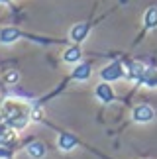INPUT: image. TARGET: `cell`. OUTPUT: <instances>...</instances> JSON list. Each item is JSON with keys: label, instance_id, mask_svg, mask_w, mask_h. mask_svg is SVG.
Listing matches in <instances>:
<instances>
[{"label": "cell", "instance_id": "cell-7", "mask_svg": "<svg viewBox=\"0 0 157 159\" xmlns=\"http://www.w3.org/2000/svg\"><path fill=\"white\" fill-rule=\"evenodd\" d=\"M88 30H90L88 24H78V26H75L73 30H71V39L77 41V43H81L83 39H87Z\"/></svg>", "mask_w": 157, "mask_h": 159}, {"label": "cell", "instance_id": "cell-3", "mask_svg": "<svg viewBox=\"0 0 157 159\" xmlns=\"http://www.w3.org/2000/svg\"><path fill=\"white\" fill-rule=\"evenodd\" d=\"M94 96L98 98L100 102H104V104H110V102H114V90H112V87L108 83H100L98 87L94 89Z\"/></svg>", "mask_w": 157, "mask_h": 159}, {"label": "cell", "instance_id": "cell-13", "mask_svg": "<svg viewBox=\"0 0 157 159\" xmlns=\"http://www.w3.org/2000/svg\"><path fill=\"white\" fill-rule=\"evenodd\" d=\"M10 149H4L2 145H0V159H10Z\"/></svg>", "mask_w": 157, "mask_h": 159}, {"label": "cell", "instance_id": "cell-9", "mask_svg": "<svg viewBox=\"0 0 157 159\" xmlns=\"http://www.w3.org/2000/svg\"><path fill=\"white\" fill-rule=\"evenodd\" d=\"M81 47L78 45H73V47H69L67 51L63 53V61L65 63H73V65H77L78 61H81Z\"/></svg>", "mask_w": 157, "mask_h": 159}, {"label": "cell", "instance_id": "cell-4", "mask_svg": "<svg viewBox=\"0 0 157 159\" xmlns=\"http://www.w3.org/2000/svg\"><path fill=\"white\" fill-rule=\"evenodd\" d=\"M26 151L32 159H41V157H45L47 148H45V143H41V142H32V143L26 145Z\"/></svg>", "mask_w": 157, "mask_h": 159}, {"label": "cell", "instance_id": "cell-10", "mask_svg": "<svg viewBox=\"0 0 157 159\" xmlns=\"http://www.w3.org/2000/svg\"><path fill=\"white\" fill-rule=\"evenodd\" d=\"M20 38H22V34L14 28H6V30L0 32V41H2V43H12V41L20 39Z\"/></svg>", "mask_w": 157, "mask_h": 159}, {"label": "cell", "instance_id": "cell-6", "mask_svg": "<svg viewBox=\"0 0 157 159\" xmlns=\"http://www.w3.org/2000/svg\"><path fill=\"white\" fill-rule=\"evenodd\" d=\"M57 145L61 151H71L77 148V138L69 136V134H61V136L57 138Z\"/></svg>", "mask_w": 157, "mask_h": 159}, {"label": "cell", "instance_id": "cell-1", "mask_svg": "<svg viewBox=\"0 0 157 159\" xmlns=\"http://www.w3.org/2000/svg\"><path fill=\"white\" fill-rule=\"evenodd\" d=\"M100 77L104 83H112V81H120L126 79V65L124 63H110L100 71Z\"/></svg>", "mask_w": 157, "mask_h": 159}, {"label": "cell", "instance_id": "cell-8", "mask_svg": "<svg viewBox=\"0 0 157 159\" xmlns=\"http://www.w3.org/2000/svg\"><path fill=\"white\" fill-rule=\"evenodd\" d=\"M143 28L146 30H155L157 28V6L147 8V12L143 14Z\"/></svg>", "mask_w": 157, "mask_h": 159}, {"label": "cell", "instance_id": "cell-2", "mask_svg": "<svg viewBox=\"0 0 157 159\" xmlns=\"http://www.w3.org/2000/svg\"><path fill=\"white\" fill-rule=\"evenodd\" d=\"M132 118L134 122H140V124H147L155 118V110L149 104H137L134 110H132Z\"/></svg>", "mask_w": 157, "mask_h": 159}, {"label": "cell", "instance_id": "cell-5", "mask_svg": "<svg viewBox=\"0 0 157 159\" xmlns=\"http://www.w3.org/2000/svg\"><path fill=\"white\" fill-rule=\"evenodd\" d=\"M90 75H92V65H90V63H78L71 77L77 79V81H87Z\"/></svg>", "mask_w": 157, "mask_h": 159}, {"label": "cell", "instance_id": "cell-11", "mask_svg": "<svg viewBox=\"0 0 157 159\" xmlns=\"http://www.w3.org/2000/svg\"><path fill=\"white\" fill-rule=\"evenodd\" d=\"M16 132L10 130V128H2L0 130V145H12L16 143Z\"/></svg>", "mask_w": 157, "mask_h": 159}, {"label": "cell", "instance_id": "cell-12", "mask_svg": "<svg viewBox=\"0 0 157 159\" xmlns=\"http://www.w3.org/2000/svg\"><path fill=\"white\" fill-rule=\"evenodd\" d=\"M18 79H20V73H18V71H8V73H6V75H4V81L6 83H18Z\"/></svg>", "mask_w": 157, "mask_h": 159}]
</instances>
